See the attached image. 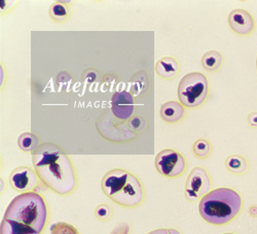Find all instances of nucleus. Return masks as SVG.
Masks as SVG:
<instances>
[{
    "label": "nucleus",
    "mask_w": 257,
    "mask_h": 234,
    "mask_svg": "<svg viewBox=\"0 0 257 234\" xmlns=\"http://www.w3.org/2000/svg\"><path fill=\"white\" fill-rule=\"evenodd\" d=\"M39 181L59 195H69L77 187L71 159L54 143H42L32 153Z\"/></svg>",
    "instance_id": "1"
},
{
    "label": "nucleus",
    "mask_w": 257,
    "mask_h": 234,
    "mask_svg": "<svg viewBox=\"0 0 257 234\" xmlns=\"http://www.w3.org/2000/svg\"><path fill=\"white\" fill-rule=\"evenodd\" d=\"M180 71V65L177 60L171 57H165L159 60L156 64L157 74L164 80H173Z\"/></svg>",
    "instance_id": "12"
},
{
    "label": "nucleus",
    "mask_w": 257,
    "mask_h": 234,
    "mask_svg": "<svg viewBox=\"0 0 257 234\" xmlns=\"http://www.w3.org/2000/svg\"><path fill=\"white\" fill-rule=\"evenodd\" d=\"M212 180L203 167H195L191 170L184 188V196L187 201L196 202L211 192Z\"/></svg>",
    "instance_id": "6"
},
{
    "label": "nucleus",
    "mask_w": 257,
    "mask_h": 234,
    "mask_svg": "<svg viewBox=\"0 0 257 234\" xmlns=\"http://www.w3.org/2000/svg\"><path fill=\"white\" fill-rule=\"evenodd\" d=\"M111 109L113 115L120 120L130 119L134 113V99L126 91L116 92L111 99Z\"/></svg>",
    "instance_id": "10"
},
{
    "label": "nucleus",
    "mask_w": 257,
    "mask_h": 234,
    "mask_svg": "<svg viewBox=\"0 0 257 234\" xmlns=\"http://www.w3.org/2000/svg\"><path fill=\"white\" fill-rule=\"evenodd\" d=\"M4 219L27 226L41 234L49 219L48 205L44 197L36 192L20 194L8 206Z\"/></svg>",
    "instance_id": "4"
},
{
    "label": "nucleus",
    "mask_w": 257,
    "mask_h": 234,
    "mask_svg": "<svg viewBox=\"0 0 257 234\" xmlns=\"http://www.w3.org/2000/svg\"><path fill=\"white\" fill-rule=\"evenodd\" d=\"M18 144L21 150L25 153H33L40 145L37 136L32 133L26 132L21 135L18 139Z\"/></svg>",
    "instance_id": "17"
},
{
    "label": "nucleus",
    "mask_w": 257,
    "mask_h": 234,
    "mask_svg": "<svg viewBox=\"0 0 257 234\" xmlns=\"http://www.w3.org/2000/svg\"><path fill=\"white\" fill-rule=\"evenodd\" d=\"M256 64H257V61H256Z\"/></svg>",
    "instance_id": "26"
},
{
    "label": "nucleus",
    "mask_w": 257,
    "mask_h": 234,
    "mask_svg": "<svg viewBox=\"0 0 257 234\" xmlns=\"http://www.w3.org/2000/svg\"><path fill=\"white\" fill-rule=\"evenodd\" d=\"M243 206L241 195L229 188L212 190L199 204L201 217L209 224L222 226L231 222L240 214Z\"/></svg>",
    "instance_id": "2"
},
{
    "label": "nucleus",
    "mask_w": 257,
    "mask_h": 234,
    "mask_svg": "<svg viewBox=\"0 0 257 234\" xmlns=\"http://www.w3.org/2000/svg\"><path fill=\"white\" fill-rule=\"evenodd\" d=\"M38 180L35 170L28 166H21L14 169L10 176L12 188L21 194L32 192L38 186Z\"/></svg>",
    "instance_id": "8"
},
{
    "label": "nucleus",
    "mask_w": 257,
    "mask_h": 234,
    "mask_svg": "<svg viewBox=\"0 0 257 234\" xmlns=\"http://www.w3.org/2000/svg\"><path fill=\"white\" fill-rule=\"evenodd\" d=\"M158 173L169 179L181 177L187 167L186 159L177 151L167 148L161 151L156 158Z\"/></svg>",
    "instance_id": "7"
},
{
    "label": "nucleus",
    "mask_w": 257,
    "mask_h": 234,
    "mask_svg": "<svg viewBox=\"0 0 257 234\" xmlns=\"http://www.w3.org/2000/svg\"><path fill=\"white\" fill-rule=\"evenodd\" d=\"M224 234H235V233H231V232H227V233H224Z\"/></svg>",
    "instance_id": "25"
},
{
    "label": "nucleus",
    "mask_w": 257,
    "mask_h": 234,
    "mask_svg": "<svg viewBox=\"0 0 257 234\" xmlns=\"http://www.w3.org/2000/svg\"><path fill=\"white\" fill-rule=\"evenodd\" d=\"M104 194L114 203L133 208L144 201V189L141 182L131 173L123 169H112L101 182Z\"/></svg>",
    "instance_id": "3"
},
{
    "label": "nucleus",
    "mask_w": 257,
    "mask_h": 234,
    "mask_svg": "<svg viewBox=\"0 0 257 234\" xmlns=\"http://www.w3.org/2000/svg\"><path fill=\"white\" fill-rule=\"evenodd\" d=\"M162 119L170 124L179 123L185 116L184 106L177 101H169L162 105L161 108Z\"/></svg>",
    "instance_id": "11"
},
{
    "label": "nucleus",
    "mask_w": 257,
    "mask_h": 234,
    "mask_svg": "<svg viewBox=\"0 0 257 234\" xmlns=\"http://www.w3.org/2000/svg\"><path fill=\"white\" fill-rule=\"evenodd\" d=\"M223 58L217 51L207 52L202 58V66L208 72H215L222 66Z\"/></svg>",
    "instance_id": "14"
},
{
    "label": "nucleus",
    "mask_w": 257,
    "mask_h": 234,
    "mask_svg": "<svg viewBox=\"0 0 257 234\" xmlns=\"http://www.w3.org/2000/svg\"><path fill=\"white\" fill-rule=\"evenodd\" d=\"M147 234H172V231H171V229H165V228H162V229H157V230H154L152 232H149Z\"/></svg>",
    "instance_id": "23"
},
{
    "label": "nucleus",
    "mask_w": 257,
    "mask_h": 234,
    "mask_svg": "<svg viewBox=\"0 0 257 234\" xmlns=\"http://www.w3.org/2000/svg\"><path fill=\"white\" fill-rule=\"evenodd\" d=\"M113 209L108 204H100L95 209V216L100 221H109L112 218Z\"/></svg>",
    "instance_id": "20"
},
{
    "label": "nucleus",
    "mask_w": 257,
    "mask_h": 234,
    "mask_svg": "<svg viewBox=\"0 0 257 234\" xmlns=\"http://www.w3.org/2000/svg\"><path fill=\"white\" fill-rule=\"evenodd\" d=\"M228 25L232 32L240 36H248L255 30V21L245 10H234L228 16Z\"/></svg>",
    "instance_id": "9"
},
{
    "label": "nucleus",
    "mask_w": 257,
    "mask_h": 234,
    "mask_svg": "<svg viewBox=\"0 0 257 234\" xmlns=\"http://www.w3.org/2000/svg\"><path fill=\"white\" fill-rule=\"evenodd\" d=\"M0 234H40L35 230L14 221L4 219L0 226Z\"/></svg>",
    "instance_id": "16"
},
{
    "label": "nucleus",
    "mask_w": 257,
    "mask_h": 234,
    "mask_svg": "<svg viewBox=\"0 0 257 234\" xmlns=\"http://www.w3.org/2000/svg\"><path fill=\"white\" fill-rule=\"evenodd\" d=\"M248 124L253 127V128H257V113H251L248 116Z\"/></svg>",
    "instance_id": "22"
},
{
    "label": "nucleus",
    "mask_w": 257,
    "mask_h": 234,
    "mask_svg": "<svg viewBox=\"0 0 257 234\" xmlns=\"http://www.w3.org/2000/svg\"><path fill=\"white\" fill-rule=\"evenodd\" d=\"M225 167L234 176H243L248 172L249 163L247 159L241 155H231L226 158Z\"/></svg>",
    "instance_id": "13"
},
{
    "label": "nucleus",
    "mask_w": 257,
    "mask_h": 234,
    "mask_svg": "<svg viewBox=\"0 0 257 234\" xmlns=\"http://www.w3.org/2000/svg\"><path fill=\"white\" fill-rule=\"evenodd\" d=\"M51 234H79L77 229L67 223H56L51 227Z\"/></svg>",
    "instance_id": "19"
},
{
    "label": "nucleus",
    "mask_w": 257,
    "mask_h": 234,
    "mask_svg": "<svg viewBox=\"0 0 257 234\" xmlns=\"http://www.w3.org/2000/svg\"><path fill=\"white\" fill-rule=\"evenodd\" d=\"M71 16V8L64 3H55L50 8V17L57 23H65Z\"/></svg>",
    "instance_id": "15"
},
{
    "label": "nucleus",
    "mask_w": 257,
    "mask_h": 234,
    "mask_svg": "<svg viewBox=\"0 0 257 234\" xmlns=\"http://www.w3.org/2000/svg\"><path fill=\"white\" fill-rule=\"evenodd\" d=\"M192 152L197 158L206 159L211 155L212 144L207 139L200 138L192 145Z\"/></svg>",
    "instance_id": "18"
},
{
    "label": "nucleus",
    "mask_w": 257,
    "mask_h": 234,
    "mask_svg": "<svg viewBox=\"0 0 257 234\" xmlns=\"http://www.w3.org/2000/svg\"><path fill=\"white\" fill-rule=\"evenodd\" d=\"M249 214L253 218H257V205H252L249 208Z\"/></svg>",
    "instance_id": "24"
},
{
    "label": "nucleus",
    "mask_w": 257,
    "mask_h": 234,
    "mask_svg": "<svg viewBox=\"0 0 257 234\" xmlns=\"http://www.w3.org/2000/svg\"><path fill=\"white\" fill-rule=\"evenodd\" d=\"M209 85L207 77L200 72H191L182 77L178 86V98L185 108L195 109L207 99Z\"/></svg>",
    "instance_id": "5"
},
{
    "label": "nucleus",
    "mask_w": 257,
    "mask_h": 234,
    "mask_svg": "<svg viewBox=\"0 0 257 234\" xmlns=\"http://www.w3.org/2000/svg\"><path fill=\"white\" fill-rule=\"evenodd\" d=\"M111 234H130V227L126 224L117 226L113 232H111Z\"/></svg>",
    "instance_id": "21"
}]
</instances>
